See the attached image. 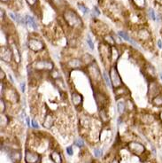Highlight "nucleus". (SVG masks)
<instances>
[{"instance_id":"f257e3e1","label":"nucleus","mask_w":162,"mask_h":163,"mask_svg":"<svg viewBox=\"0 0 162 163\" xmlns=\"http://www.w3.org/2000/svg\"><path fill=\"white\" fill-rule=\"evenodd\" d=\"M64 18H65V20L67 23V25L72 28H80L83 26L81 18L73 10H70V9L65 10Z\"/></svg>"},{"instance_id":"f03ea898","label":"nucleus","mask_w":162,"mask_h":163,"mask_svg":"<svg viewBox=\"0 0 162 163\" xmlns=\"http://www.w3.org/2000/svg\"><path fill=\"white\" fill-rule=\"evenodd\" d=\"M33 67L38 71H51L54 67V64L47 59L36 60L33 64Z\"/></svg>"},{"instance_id":"7ed1b4c3","label":"nucleus","mask_w":162,"mask_h":163,"mask_svg":"<svg viewBox=\"0 0 162 163\" xmlns=\"http://www.w3.org/2000/svg\"><path fill=\"white\" fill-rule=\"evenodd\" d=\"M109 75H110V79H111V83H112V86L114 88H118L120 86L122 85V82H121V78L119 74L117 68L115 67H111L110 72H109Z\"/></svg>"},{"instance_id":"20e7f679","label":"nucleus","mask_w":162,"mask_h":163,"mask_svg":"<svg viewBox=\"0 0 162 163\" xmlns=\"http://www.w3.org/2000/svg\"><path fill=\"white\" fill-rule=\"evenodd\" d=\"M29 48H30L31 51L35 52H41L42 50H44V45L43 43V41H41L40 39L38 38H30L29 40Z\"/></svg>"},{"instance_id":"39448f33","label":"nucleus","mask_w":162,"mask_h":163,"mask_svg":"<svg viewBox=\"0 0 162 163\" xmlns=\"http://www.w3.org/2000/svg\"><path fill=\"white\" fill-rule=\"evenodd\" d=\"M160 93H161V88H160V84L158 83H156L155 81H152L149 84V89H148L149 97H151L152 99L155 96H157L158 94H160Z\"/></svg>"},{"instance_id":"423d86ee","label":"nucleus","mask_w":162,"mask_h":163,"mask_svg":"<svg viewBox=\"0 0 162 163\" xmlns=\"http://www.w3.org/2000/svg\"><path fill=\"white\" fill-rule=\"evenodd\" d=\"M129 148L136 155H141L145 152V148L142 144H139L137 142H131L129 144Z\"/></svg>"},{"instance_id":"0eeeda50","label":"nucleus","mask_w":162,"mask_h":163,"mask_svg":"<svg viewBox=\"0 0 162 163\" xmlns=\"http://www.w3.org/2000/svg\"><path fill=\"white\" fill-rule=\"evenodd\" d=\"M13 51L10 48L7 47H2L1 48V59L5 62H10L13 58Z\"/></svg>"},{"instance_id":"6e6552de","label":"nucleus","mask_w":162,"mask_h":163,"mask_svg":"<svg viewBox=\"0 0 162 163\" xmlns=\"http://www.w3.org/2000/svg\"><path fill=\"white\" fill-rule=\"evenodd\" d=\"M137 37L141 41H149L151 38V35L149 30H147L146 29H142L138 31Z\"/></svg>"},{"instance_id":"1a4fd4ad","label":"nucleus","mask_w":162,"mask_h":163,"mask_svg":"<svg viewBox=\"0 0 162 163\" xmlns=\"http://www.w3.org/2000/svg\"><path fill=\"white\" fill-rule=\"evenodd\" d=\"M39 159V155L36 154V152L27 151L26 155H25V161L27 163H36Z\"/></svg>"},{"instance_id":"9d476101","label":"nucleus","mask_w":162,"mask_h":163,"mask_svg":"<svg viewBox=\"0 0 162 163\" xmlns=\"http://www.w3.org/2000/svg\"><path fill=\"white\" fill-rule=\"evenodd\" d=\"M72 101H73V104L75 105V106H78L82 104L83 102V97L81 94H79L78 92L74 91L72 93Z\"/></svg>"},{"instance_id":"9b49d317","label":"nucleus","mask_w":162,"mask_h":163,"mask_svg":"<svg viewBox=\"0 0 162 163\" xmlns=\"http://www.w3.org/2000/svg\"><path fill=\"white\" fill-rule=\"evenodd\" d=\"M25 22H26L29 26H30L31 28H33L35 30H38L37 24H36V20H34L33 17H31L30 15H27L26 18H25Z\"/></svg>"},{"instance_id":"f8f14e48","label":"nucleus","mask_w":162,"mask_h":163,"mask_svg":"<svg viewBox=\"0 0 162 163\" xmlns=\"http://www.w3.org/2000/svg\"><path fill=\"white\" fill-rule=\"evenodd\" d=\"M151 104L158 107H162V93L158 94L151 99Z\"/></svg>"},{"instance_id":"ddd939ff","label":"nucleus","mask_w":162,"mask_h":163,"mask_svg":"<svg viewBox=\"0 0 162 163\" xmlns=\"http://www.w3.org/2000/svg\"><path fill=\"white\" fill-rule=\"evenodd\" d=\"M67 66L71 68H78L82 67V61L80 59H71L70 61H68Z\"/></svg>"},{"instance_id":"4468645a","label":"nucleus","mask_w":162,"mask_h":163,"mask_svg":"<svg viewBox=\"0 0 162 163\" xmlns=\"http://www.w3.org/2000/svg\"><path fill=\"white\" fill-rule=\"evenodd\" d=\"M134 5H136L138 9L142 10L146 7V1L145 0H132Z\"/></svg>"},{"instance_id":"2eb2a0df","label":"nucleus","mask_w":162,"mask_h":163,"mask_svg":"<svg viewBox=\"0 0 162 163\" xmlns=\"http://www.w3.org/2000/svg\"><path fill=\"white\" fill-rule=\"evenodd\" d=\"M53 124V119H52V116L51 114H47L46 117H45V120H44V126L47 129H50Z\"/></svg>"},{"instance_id":"dca6fc26","label":"nucleus","mask_w":162,"mask_h":163,"mask_svg":"<svg viewBox=\"0 0 162 163\" xmlns=\"http://www.w3.org/2000/svg\"><path fill=\"white\" fill-rule=\"evenodd\" d=\"M10 158L14 162L20 161L21 160V153L20 152H13L10 154Z\"/></svg>"},{"instance_id":"f3484780","label":"nucleus","mask_w":162,"mask_h":163,"mask_svg":"<svg viewBox=\"0 0 162 163\" xmlns=\"http://www.w3.org/2000/svg\"><path fill=\"white\" fill-rule=\"evenodd\" d=\"M104 40L109 45V46H115V40L114 39V37L111 35H105L104 36Z\"/></svg>"},{"instance_id":"a211bd4d","label":"nucleus","mask_w":162,"mask_h":163,"mask_svg":"<svg viewBox=\"0 0 162 163\" xmlns=\"http://www.w3.org/2000/svg\"><path fill=\"white\" fill-rule=\"evenodd\" d=\"M50 1L55 7L62 8L66 6V2L64 0H50Z\"/></svg>"},{"instance_id":"6ab92c4d","label":"nucleus","mask_w":162,"mask_h":163,"mask_svg":"<svg viewBox=\"0 0 162 163\" xmlns=\"http://www.w3.org/2000/svg\"><path fill=\"white\" fill-rule=\"evenodd\" d=\"M51 157L52 159V161L55 163H61L62 162V159H61V156L58 152H53L51 154Z\"/></svg>"},{"instance_id":"aec40b11","label":"nucleus","mask_w":162,"mask_h":163,"mask_svg":"<svg viewBox=\"0 0 162 163\" xmlns=\"http://www.w3.org/2000/svg\"><path fill=\"white\" fill-rule=\"evenodd\" d=\"M117 108H118V112L120 114H123L124 111H125V108H126L125 103L122 102V101H120L118 104H117Z\"/></svg>"},{"instance_id":"412c9836","label":"nucleus","mask_w":162,"mask_h":163,"mask_svg":"<svg viewBox=\"0 0 162 163\" xmlns=\"http://www.w3.org/2000/svg\"><path fill=\"white\" fill-rule=\"evenodd\" d=\"M119 36H120L121 38H123L124 40H126V41H129V42H130V41H131V38L129 36V35H128L126 32L120 31V32H119Z\"/></svg>"},{"instance_id":"4be33fe9","label":"nucleus","mask_w":162,"mask_h":163,"mask_svg":"<svg viewBox=\"0 0 162 163\" xmlns=\"http://www.w3.org/2000/svg\"><path fill=\"white\" fill-rule=\"evenodd\" d=\"M148 15H149L150 19H151L152 20H156V14H155V11L152 8L148 9Z\"/></svg>"},{"instance_id":"5701e85b","label":"nucleus","mask_w":162,"mask_h":163,"mask_svg":"<svg viewBox=\"0 0 162 163\" xmlns=\"http://www.w3.org/2000/svg\"><path fill=\"white\" fill-rule=\"evenodd\" d=\"M77 6H78V8L84 14H88L89 13V9L83 5V4H81V3H79L78 5H77Z\"/></svg>"},{"instance_id":"b1692460","label":"nucleus","mask_w":162,"mask_h":163,"mask_svg":"<svg viewBox=\"0 0 162 163\" xmlns=\"http://www.w3.org/2000/svg\"><path fill=\"white\" fill-rule=\"evenodd\" d=\"M103 75H104V80H105L106 84H107L109 87H111V86H112V83H111V79L109 78V77H110V75H108L106 72H104Z\"/></svg>"},{"instance_id":"393cba45","label":"nucleus","mask_w":162,"mask_h":163,"mask_svg":"<svg viewBox=\"0 0 162 163\" xmlns=\"http://www.w3.org/2000/svg\"><path fill=\"white\" fill-rule=\"evenodd\" d=\"M74 145L77 146L78 147H83L84 146V143H83V140L81 139V138H78L74 141Z\"/></svg>"},{"instance_id":"a878e982","label":"nucleus","mask_w":162,"mask_h":163,"mask_svg":"<svg viewBox=\"0 0 162 163\" xmlns=\"http://www.w3.org/2000/svg\"><path fill=\"white\" fill-rule=\"evenodd\" d=\"M87 44H88V45L89 46V48H90L91 50L94 49V44H93V42H92V40H91V38H90V36L87 37Z\"/></svg>"},{"instance_id":"bb28decb","label":"nucleus","mask_w":162,"mask_h":163,"mask_svg":"<svg viewBox=\"0 0 162 163\" xmlns=\"http://www.w3.org/2000/svg\"><path fill=\"white\" fill-rule=\"evenodd\" d=\"M94 154L96 157H100L102 155V151L100 149H95L94 150Z\"/></svg>"},{"instance_id":"cd10ccee","label":"nucleus","mask_w":162,"mask_h":163,"mask_svg":"<svg viewBox=\"0 0 162 163\" xmlns=\"http://www.w3.org/2000/svg\"><path fill=\"white\" fill-rule=\"evenodd\" d=\"M26 2L28 3V5H30V6H34L36 4L37 0H26Z\"/></svg>"},{"instance_id":"c85d7f7f","label":"nucleus","mask_w":162,"mask_h":163,"mask_svg":"<svg viewBox=\"0 0 162 163\" xmlns=\"http://www.w3.org/2000/svg\"><path fill=\"white\" fill-rule=\"evenodd\" d=\"M67 154L68 155H73V149H72V147L71 146H69V147H67Z\"/></svg>"},{"instance_id":"c756f323","label":"nucleus","mask_w":162,"mask_h":163,"mask_svg":"<svg viewBox=\"0 0 162 163\" xmlns=\"http://www.w3.org/2000/svg\"><path fill=\"white\" fill-rule=\"evenodd\" d=\"M31 123H32V126H33L34 128H36V129H38V128H39V126H38L37 123L35 121V120H32V121H31Z\"/></svg>"},{"instance_id":"7c9ffc66","label":"nucleus","mask_w":162,"mask_h":163,"mask_svg":"<svg viewBox=\"0 0 162 163\" xmlns=\"http://www.w3.org/2000/svg\"><path fill=\"white\" fill-rule=\"evenodd\" d=\"M157 45H158V48H159V49H162V40L161 39H158V41H157Z\"/></svg>"},{"instance_id":"2f4dec72","label":"nucleus","mask_w":162,"mask_h":163,"mask_svg":"<svg viewBox=\"0 0 162 163\" xmlns=\"http://www.w3.org/2000/svg\"><path fill=\"white\" fill-rule=\"evenodd\" d=\"M9 15H10V17L12 18V20H17V19H16V18H17V17H16V15L14 14L13 13H10Z\"/></svg>"},{"instance_id":"473e14b6","label":"nucleus","mask_w":162,"mask_h":163,"mask_svg":"<svg viewBox=\"0 0 162 163\" xmlns=\"http://www.w3.org/2000/svg\"><path fill=\"white\" fill-rule=\"evenodd\" d=\"M20 87H21V91L24 92V91H25V83H20Z\"/></svg>"},{"instance_id":"72a5a7b5","label":"nucleus","mask_w":162,"mask_h":163,"mask_svg":"<svg viewBox=\"0 0 162 163\" xmlns=\"http://www.w3.org/2000/svg\"><path fill=\"white\" fill-rule=\"evenodd\" d=\"M1 74H2V75H1V80H2V79L5 77V73H4V71H3V70H1Z\"/></svg>"},{"instance_id":"f704fd0d","label":"nucleus","mask_w":162,"mask_h":163,"mask_svg":"<svg viewBox=\"0 0 162 163\" xmlns=\"http://www.w3.org/2000/svg\"><path fill=\"white\" fill-rule=\"evenodd\" d=\"M1 1V3H4V4H6V3H8L10 0H0Z\"/></svg>"},{"instance_id":"c9c22d12","label":"nucleus","mask_w":162,"mask_h":163,"mask_svg":"<svg viewBox=\"0 0 162 163\" xmlns=\"http://www.w3.org/2000/svg\"><path fill=\"white\" fill-rule=\"evenodd\" d=\"M156 2H157L158 4H160V5H162V0H156Z\"/></svg>"},{"instance_id":"e433bc0d","label":"nucleus","mask_w":162,"mask_h":163,"mask_svg":"<svg viewBox=\"0 0 162 163\" xmlns=\"http://www.w3.org/2000/svg\"><path fill=\"white\" fill-rule=\"evenodd\" d=\"M112 163H119V161L117 160H114V161H113V162Z\"/></svg>"},{"instance_id":"4c0bfd02","label":"nucleus","mask_w":162,"mask_h":163,"mask_svg":"<svg viewBox=\"0 0 162 163\" xmlns=\"http://www.w3.org/2000/svg\"><path fill=\"white\" fill-rule=\"evenodd\" d=\"M160 120L162 121V111L160 112Z\"/></svg>"},{"instance_id":"58836bf2","label":"nucleus","mask_w":162,"mask_h":163,"mask_svg":"<svg viewBox=\"0 0 162 163\" xmlns=\"http://www.w3.org/2000/svg\"><path fill=\"white\" fill-rule=\"evenodd\" d=\"M160 78H161V79H162V74H160Z\"/></svg>"}]
</instances>
